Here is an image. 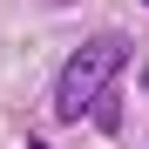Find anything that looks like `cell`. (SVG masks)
Wrapping results in <instances>:
<instances>
[{
    "instance_id": "obj_1",
    "label": "cell",
    "mask_w": 149,
    "mask_h": 149,
    "mask_svg": "<svg viewBox=\"0 0 149 149\" xmlns=\"http://www.w3.org/2000/svg\"><path fill=\"white\" fill-rule=\"evenodd\" d=\"M122 54H129V41H122V34H95V41H81V47L68 54V68H61L54 115H61V122H81V115L95 109V95L122 74Z\"/></svg>"
}]
</instances>
